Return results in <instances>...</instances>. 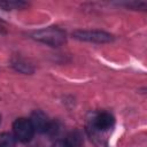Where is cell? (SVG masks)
<instances>
[{"label":"cell","mask_w":147,"mask_h":147,"mask_svg":"<svg viewBox=\"0 0 147 147\" xmlns=\"http://www.w3.org/2000/svg\"><path fill=\"white\" fill-rule=\"evenodd\" d=\"M13 131L14 136L17 140L22 142H28L32 139L34 134V129L32 126V123L28 118H17L13 124Z\"/></svg>","instance_id":"277c9868"},{"label":"cell","mask_w":147,"mask_h":147,"mask_svg":"<svg viewBox=\"0 0 147 147\" xmlns=\"http://www.w3.org/2000/svg\"><path fill=\"white\" fill-rule=\"evenodd\" d=\"M2 28H3V26H2V25H1V23H0V32H1V30H2Z\"/></svg>","instance_id":"30bf717a"},{"label":"cell","mask_w":147,"mask_h":147,"mask_svg":"<svg viewBox=\"0 0 147 147\" xmlns=\"http://www.w3.org/2000/svg\"><path fill=\"white\" fill-rule=\"evenodd\" d=\"M114 123H115V119H114L113 115H110L109 113H106V111L96 113L90 119L88 132L91 133V136L94 139L101 140L100 134L109 131L114 126Z\"/></svg>","instance_id":"7a4b0ae2"},{"label":"cell","mask_w":147,"mask_h":147,"mask_svg":"<svg viewBox=\"0 0 147 147\" xmlns=\"http://www.w3.org/2000/svg\"><path fill=\"white\" fill-rule=\"evenodd\" d=\"M31 36L37 41H40V42L46 44L52 47H59L65 42L64 31L59 28H55V26H49V28L37 30Z\"/></svg>","instance_id":"6da1fadb"},{"label":"cell","mask_w":147,"mask_h":147,"mask_svg":"<svg viewBox=\"0 0 147 147\" xmlns=\"http://www.w3.org/2000/svg\"><path fill=\"white\" fill-rule=\"evenodd\" d=\"M74 38L82 40V41H88V42H96V44H106L113 41L114 37L105 31L101 30H77L72 33Z\"/></svg>","instance_id":"3957f363"},{"label":"cell","mask_w":147,"mask_h":147,"mask_svg":"<svg viewBox=\"0 0 147 147\" xmlns=\"http://www.w3.org/2000/svg\"><path fill=\"white\" fill-rule=\"evenodd\" d=\"M52 147H74L68 140H56Z\"/></svg>","instance_id":"9c48e42d"},{"label":"cell","mask_w":147,"mask_h":147,"mask_svg":"<svg viewBox=\"0 0 147 147\" xmlns=\"http://www.w3.org/2000/svg\"><path fill=\"white\" fill-rule=\"evenodd\" d=\"M13 67L20 71V72H23V74H30L33 71V69L30 67V64L25 63V62H22V61H16L13 63Z\"/></svg>","instance_id":"ba28073f"},{"label":"cell","mask_w":147,"mask_h":147,"mask_svg":"<svg viewBox=\"0 0 147 147\" xmlns=\"http://www.w3.org/2000/svg\"><path fill=\"white\" fill-rule=\"evenodd\" d=\"M31 123L37 132H48L52 129V123L48 119V117L40 110H36L31 116Z\"/></svg>","instance_id":"5b68a950"},{"label":"cell","mask_w":147,"mask_h":147,"mask_svg":"<svg viewBox=\"0 0 147 147\" xmlns=\"http://www.w3.org/2000/svg\"><path fill=\"white\" fill-rule=\"evenodd\" d=\"M0 122H1V115H0Z\"/></svg>","instance_id":"8fae6325"},{"label":"cell","mask_w":147,"mask_h":147,"mask_svg":"<svg viewBox=\"0 0 147 147\" xmlns=\"http://www.w3.org/2000/svg\"><path fill=\"white\" fill-rule=\"evenodd\" d=\"M28 6L26 2L24 1H17V0H6V1H0V8L5 10H11V9H23Z\"/></svg>","instance_id":"8992f818"},{"label":"cell","mask_w":147,"mask_h":147,"mask_svg":"<svg viewBox=\"0 0 147 147\" xmlns=\"http://www.w3.org/2000/svg\"><path fill=\"white\" fill-rule=\"evenodd\" d=\"M16 138L9 132L0 133V147H15Z\"/></svg>","instance_id":"52a82bcc"}]
</instances>
